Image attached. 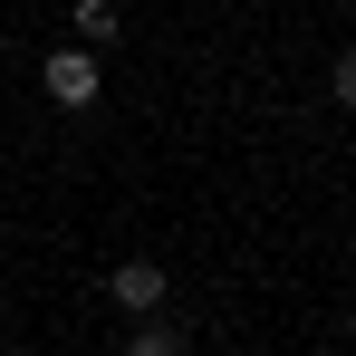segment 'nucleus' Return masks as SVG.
Masks as SVG:
<instances>
[{
    "instance_id": "f03ea898",
    "label": "nucleus",
    "mask_w": 356,
    "mask_h": 356,
    "mask_svg": "<svg viewBox=\"0 0 356 356\" xmlns=\"http://www.w3.org/2000/svg\"><path fill=\"white\" fill-rule=\"evenodd\" d=\"M106 289H116V308H135L145 327L164 318V270H154V260H116V280H106Z\"/></svg>"
},
{
    "instance_id": "39448f33",
    "label": "nucleus",
    "mask_w": 356,
    "mask_h": 356,
    "mask_svg": "<svg viewBox=\"0 0 356 356\" xmlns=\"http://www.w3.org/2000/svg\"><path fill=\"white\" fill-rule=\"evenodd\" d=\"M327 87H337V106H347V116H356V49H347V58H337V67H327Z\"/></svg>"
},
{
    "instance_id": "7ed1b4c3",
    "label": "nucleus",
    "mask_w": 356,
    "mask_h": 356,
    "mask_svg": "<svg viewBox=\"0 0 356 356\" xmlns=\"http://www.w3.org/2000/svg\"><path fill=\"white\" fill-rule=\"evenodd\" d=\"M116 29H125V19H116V0H77V49H87V58H97Z\"/></svg>"
},
{
    "instance_id": "20e7f679",
    "label": "nucleus",
    "mask_w": 356,
    "mask_h": 356,
    "mask_svg": "<svg viewBox=\"0 0 356 356\" xmlns=\"http://www.w3.org/2000/svg\"><path fill=\"white\" fill-rule=\"evenodd\" d=\"M125 356H183V337L154 318V327H135V337H125Z\"/></svg>"
},
{
    "instance_id": "f257e3e1",
    "label": "nucleus",
    "mask_w": 356,
    "mask_h": 356,
    "mask_svg": "<svg viewBox=\"0 0 356 356\" xmlns=\"http://www.w3.org/2000/svg\"><path fill=\"white\" fill-rule=\"evenodd\" d=\"M39 87H49L58 106H97V87H106V77H97V58H87V49L67 39V49H49V67H39Z\"/></svg>"
},
{
    "instance_id": "423d86ee",
    "label": "nucleus",
    "mask_w": 356,
    "mask_h": 356,
    "mask_svg": "<svg viewBox=\"0 0 356 356\" xmlns=\"http://www.w3.org/2000/svg\"><path fill=\"white\" fill-rule=\"evenodd\" d=\"M347 337H356V308H347Z\"/></svg>"
}]
</instances>
